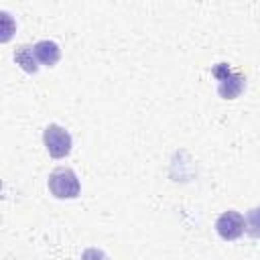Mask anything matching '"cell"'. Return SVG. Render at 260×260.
<instances>
[{
  "label": "cell",
  "mask_w": 260,
  "mask_h": 260,
  "mask_svg": "<svg viewBox=\"0 0 260 260\" xmlns=\"http://www.w3.org/2000/svg\"><path fill=\"white\" fill-rule=\"evenodd\" d=\"M49 191L57 199H75L81 193L79 179L73 169L59 167L49 175Z\"/></svg>",
  "instance_id": "6da1fadb"
},
{
  "label": "cell",
  "mask_w": 260,
  "mask_h": 260,
  "mask_svg": "<svg viewBox=\"0 0 260 260\" xmlns=\"http://www.w3.org/2000/svg\"><path fill=\"white\" fill-rule=\"evenodd\" d=\"M211 73H213V75L217 77V81H219V85H217L219 98H223V100H234V98H238V95L244 91V85H246L244 75L234 73L228 63H217V65H213V67H211Z\"/></svg>",
  "instance_id": "7a4b0ae2"
},
{
  "label": "cell",
  "mask_w": 260,
  "mask_h": 260,
  "mask_svg": "<svg viewBox=\"0 0 260 260\" xmlns=\"http://www.w3.org/2000/svg\"><path fill=\"white\" fill-rule=\"evenodd\" d=\"M43 142H45L47 152L53 158H65L71 152V146H73L71 134L59 124H49L43 130Z\"/></svg>",
  "instance_id": "3957f363"
},
{
  "label": "cell",
  "mask_w": 260,
  "mask_h": 260,
  "mask_svg": "<svg viewBox=\"0 0 260 260\" xmlns=\"http://www.w3.org/2000/svg\"><path fill=\"white\" fill-rule=\"evenodd\" d=\"M244 230H246V219L240 211H234V209L223 211L215 221V232L219 234L221 240H228V242L238 240L244 234Z\"/></svg>",
  "instance_id": "277c9868"
},
{
  "label": "cell",
  "mask_w": 260,
  "mask_h": 260,
  "mask_svg": "<svg viewBox=\"0 0 260 260\" xmlns=\"http://www.w3.org/2000/svg\"><path fill=\"white\" fill-rule=\"evenodd\" d=\"M32 51H35L37 61L47 65V67H53L61 57V49L55 41H39V43H35Z\"/></svg>",
  "instance_id": "5b68a950"
},
{
  "label": "cell",
  "mask_w": 260,
  "mask_h": 260,
  "mask_svg": "<svg viewBox=\"0 0 260 260\" xmlns=\"http://www.w3.org/2000/svg\"><path fill=\"white\" fill-rule=\"evenodd\" d=\"M14 63L20 65V69H24L26 73H37L39 71L37 57H35V51H32L30 45H20L14 51Z\"/></svg>",
  "instance_id": "8992f818"
},
{
  "label": "cell",
  "mask_w": 260,
  "mask_h": 260,
  "mask_svg": "<svg viewBox=\"0 0 260 260\" xmlns=\"http://www.w3.org/2000/svg\"><path fill=\"white\" fill-rule=\"evenodd\" d=\"M16 32L14 16L6 10H0V43H8Z\"/></svg>",
  "instance_id": "52a82bcc"
}]
</instances>
